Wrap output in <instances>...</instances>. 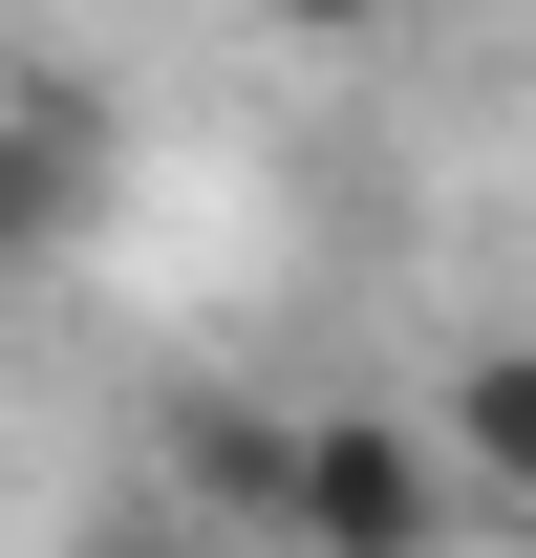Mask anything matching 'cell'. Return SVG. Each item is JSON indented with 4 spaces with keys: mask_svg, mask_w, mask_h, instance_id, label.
<instances>
[{
    "mask_svg": "<svg viewBox=\"0 0 536 558\" xmlns=\"http://www.w3.org/2000/svg\"><path fill=\"white\" fill-rule=\"evenodd\" d=\"M494 494H472V451L429 409H365V387H322V409L258 429V515L236 537H301V558H451Z\"/></svg>",
    "mask_w": 536,
    "mask_h": 558,
    "instance_id": "1",
    "label": "cell"
},
{
    "mask_svg": "<svg viewBox=\"0 0 536 558\" xmlns=\"http://www.w3.org/2000/svg\"><path fill=\"white\" fill-rule=\"evenodd\" d=\"M86 194H108V130H86V108H44V86H0V279L65 258Z\"/></svg>",
    "mask_w": 536,
    "mask_h": 558,
    "instance_id": "2",
    "label": "cell"
},
{
    "mask_svg": "<svg viewBox=\"0 0 536 558\" xmlns=\"http://www.w3.org/2000/svg\"><path fill=\"white\" fill-rule=\"evenodd\" d=\"M429 429L472 451V494H494V515H536V323H472V365L429 387Z\"/></svg>",
    "mask_w": 536,
    "mask_h": 558,
    "instance_id": "3",
    "label": "cell"
},
{
    "mask_svg": "<svg viewBox=\"0 0 536 558\" xmlns=\"http://www.w3.org/2000/svg\"><path fill=\"white\" fill-rule=\"evenodd\" d=\"M258 22H301V44H365V22H387V0H258Z\"/></svg>",
    "mask_w": 536,
    "mask_h": 558,
    "instance_id": "4",
    "label": "cell"
},
{
    "mask_svg": "<svg viewBox=\"0 0 536 558\" xmlns=\"http://www.w3.org/2000/svg\"><path fill=\"white\" fill-rule=\"evenodd\" d=\"M194 558H301V537H194Z\"/></svg>",
    "mask_w": 536,
    "mask_h": 558,
    "instance_id": "5",
    "label": "cell"
}]
</instances>
